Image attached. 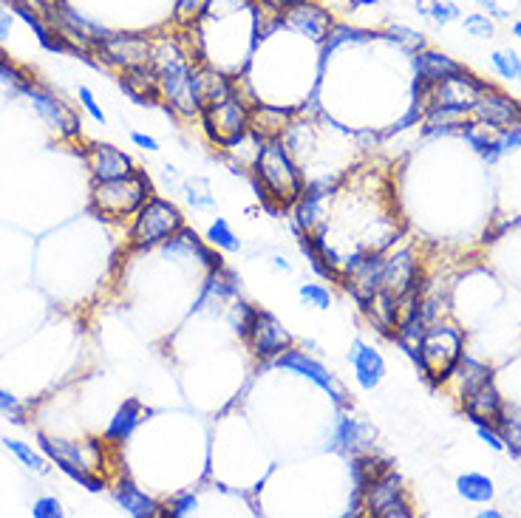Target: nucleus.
Returning a JSON list of instances; mask_svg holds the SVG:
<instances>
[{"label":"nucleus","instance_id":"nucleus-29","mask_svg":"<svg viewBox=\"0 0 521 518\" xmlns=\"http://www.w3.org/2000/svg\"><path fill=\"white\" fill-rule=\"evenodd\" d=\"M114 499L117 504L134 518H159L162 516V504L156 502L153 496H148L142 487H136L131 479H122L117 487H114Z\"/></svg>","mask_w":521,"mask_h":518},{"label":"nucleus","instance_id":"nucleus-26","mask_svg":"<svg viewBox=\"0 0 521 518\" xmlns=\"http://www.w3.org/2000/svg\"><path fill=\"white\" fill-rule=\"evenodd\" d=\"M148 414H151V411H148L139 400H134V397L125 400L117 408L114 419L108 422V428H105V442H111V445H122V442H128V439L134 436L136 428L145 422Z\"/></svg>","mask_w":521,"mask_h":518},{"label":"nucleus","instance_id":"nucleus-22","mask_svg":"<svg viewBox=\"0 0 521 518\" xmlns=\"http://www.w3.org/2000/svg\"><path fill=\"white\" fill-rule=\"evenodd\" d=\"M459 402H462L465 417L471 419L473 425H496V419L505 411V400L493 380L473 388L471 394H465Z\"/></svg>","mask_w":521,"mask_h":518},{"label":"nucleus","instance_id":"nucleus-34","mask_svg":"<svg viewBox=\"0 0 521 518\" xmlns=\"http://www.w3.org/2000/svg\"><path fill=\"white\" fill-rule=\"evenodd\" d=\"M417 12L428 20H434L437 26H448L454 20H462V9L454 0H414Z\"/></svg>","mask_w":521,"mask_h":518},{"label":"nucleus","instance_id":"nucleus-30","mask_svg":"<svg viewBox=\"0 0 521 518\" xmlns=\"http://www.w3.org/2000/svg\"><path fill=\"white\" fill-rule=\"evenodd\" d=\"M488 380H493V368L479 363V360H473L468 354H462V360H459L454 368V377H451V383H456V397H459V400H462L465 394H471L473 388L488 383Z\"/></svg>","mask_w":521,"mask_h":518},{"label":"nucleus","instance_id":"nucleus-21","mask_svg":"<svg viewBox=\"0 0 521 518\" xmlns=\"http://www.w3.org/2000/svg\"><path fill=\"white\" fill-rule=\"evenodd\" d=\"M349 363H352L357 385L366 388V391H374L377 385L386 380V357L366 340H354L352 349H349Z\"/></svg>","mask_w":521,"mask_h":518},{"label":"nucleus","instance_id":"nucleus-33","mask_svg":"<svg viewBox=\"0 0 521 518\" xmlns=\"http://www.w3.org/2000/svg\"><path fill=\"white\" fill-rule=\"evenodd\" d=\"M380 37L388 40V43H394L397 49L408 51V54H417V51L428 49L425 34L417 32V29H411V26H405V23H394V26H388L386 32L380 34Z\"/></svg>","mask_w":521,"mask_h":518},{"label":"nucleus","instance_id":"nucleus-56","mask_svg":"<svg viewBox=\"0 0 521 518\" xmlns=\"http://www.w3.org/2000/svg\"><path fill=\"white\" fill-rule=\"evenodd\" d=\"M0 57H6V54H3V49H0Z\"/></svg>","mask_w":521,"mask_h":518},{"label":"nucleus","instance_id":"nucleus-51","mask_svg":"<svg viewBox=\"0 0 521 518\" xmlns=\"http://www.w3.org/2000/svg\"><path fill=\"white\" fill-rule=\"evenodd\" d=\"M12 12H6L3 6H0V40H6V34L12 32Z\"/></svg>","mask_w":521,"mask_h":518},{"label":"nucleus","instance_id":"nucleus-11","mask_svg":"<svg viewBox=\"0 0 521 518\" xmlns=\"http://www.w3.org/2000/svg\"><path fill=\"white\" fill-rule=\"evenodd\" d=\"M247 346L253 351V357L264 360V363H272L275 357H281L286 349H292V332L286 329L281 320L275 318L272 312H264L258 309L255 312L253 326H250V335L244 337Z\"/></svg>","mask_w":521,"mask_h":518},{"label":"nucleus","instance_id":"nucleus-10","mask_svg":"<svg viewBox=\"0 0 521 518\" xmlns=\"http://www.w3.org/2000/svg\"><path fill=\"white\" fill-rule=\"evenodd\" d=\"M278 368H286V371H292V374H301L306 380H312V383L318 385L320 391H326L332 400L340 405V408H346L349 405V391L343 388V383L337 380L335 374L329 371V368L318 363L315 357H309L306 351L301 349H286L281 357H275L272 360Z\"/></svg>","mask_w":521,"mask_h":518},{"label":"nucleus","instance_id":"nucleus-49","mask_svg":"<svg viewBox=\"0 0 521 518\" xmlns=\"http://www.w3.org/2000/svg\"><path fill=\"white\" fill-rule=\"evenodd\" d=\"M476 3H479V6H482V12L493 17V20H505V17H510V12H507L499 0H476Z\"/></svg>","mask_w":521,"mask_h":518},{"label":"nucleus","instance_id":"nucleus-9","mask_svg":"<svg viewBox=\"0 0 521 518\" xmlns=\"http://www.w3.org/2000/svg\"><path fill=\"white\" fill-rule=\"evenodd\" d=\"M281 23H284L286 32L301 34L309 43L323 46L332 26H335V17L326 6H320L318 0H303L295 6H286L281 12Z\"/></svg>","mask_w":521,"mask_h":518},{"label":"nucleus","instance_id":"nucleus-3","mask_svg":"<svg viewBox=\"0 0 521 518\" xmlns=\"http://www.w3.org/2000/svg\"><path fill=\"white\" fill-rule=\"evenodd\" d=\"M37 439H40L43 453L66 476H71L74 482H80L91 493L105 490V479L100 476V468L105 465V445H102V439L71 442V439H54V436L46 434H37Z\"/></svg>","mask_w":521,"mask_h":518},{"label":"nucleus","instance_id":"nucleus-7","mask_svg":"<svg viewBox=\"0 0 521 518\" xmlns=\"http://www.w3.org/2000/svg\"><path fill=\"white\" fill-rule=\"evenodd\" d=\"M185 227V213L179 204L162 196H151L139 207L131 224V250H153L170 241L173 235Z\"/></svg>","mask_w":521,"mask_h":518},{"label":"nucleus","instance_id":"nucleus-32","mask_svg":"<svg viewBox=\"0 0 521 518\" xmlns=\"http://www.w3.org/2000/svg\"><path fill=\"white\" fill-rule=\"evenodd\" d=\"M496 428L502 434L505 451H510L516 459H521V408L505 405L502 417L496 419Z\"/></svg>","mask_w":521,"mask_h":518},{"label":"nucleus","instance_id":"nucleus-36","mask_svg":"<svg viewBox=\"0 0 521 518\" xmlns=\"http://www.w3.org/2000/svg\"><path fill=\"white\" fill-rule=\"evenodd\" d=\"M204 241L210 244V247H216L221 252H238L241 250V238L236 235V230L230 227V221L227 218H216L210 227H207V235H204Z\"/></svg>","mask_w":521,"mask_h":518},{"label":"nucleus","instance_id":"nucleus-23","mask_svg":"<svg viewBox=\"0 0 521 518\" xmlns=\"http://www.w3.org/2000/svg\"><path fill=\"white\" fill-rule=\"evenodd\" d=\"M88 168L94 173V182H108V179H119V176H128L134 173L136 165L134 159L125 151H119L114 145H105V142H97L88 148Z\"/></svg>","mask_w":521,"mask_h":518},{"label":"nucleus","instance_id":"nucleus-52","mask_svg":"<svg viewBox=\"0 0 521 518\" xmlns=\"http://www.w3.org/2000/svg\"><path fill=\"white\" fill-rule=\"evenodd\" d=\"M272 267L281 269V272H292V264H289L286 258H281V255H278V258H272Z\"/></svg>","mask_w":521,"mask_h":518},{"label":"nucleus","instance_id":"nucleus-55","mask_svg":"<svg viewBox=\"0 0 521 518\" xmlns=\"http://www.w3.org/2000/svg\"><path fill=\"white\" fill-rule=\"evenodd\" d=\"M513 37H516V40H521V20H516V23H513Z\"/></svg>","mask_w":521,"mask_h":518},{"label":"nucleus","instance_id":"nucleus-16","mask_svg":"<svg viewBox=\"0 0 521 518\" xmlns=\"http://www.w3.org/2000/svg\"><path fill=\"white\" fill-rule=\"evenodd\" d=\"M383 258H386L383 252H366L360 258V264H354L352 269L343 272L340 286L352 295L357 306H366L380 292V286H383Z\"/></svg>","mask_w":521,"mask_h":518},{"label":"nucleus","instance_id":"nucleus-2","mask_svg":"<svg viewBox=\"0 0 521 518\" xmlns=\"http://www.w3.org/2000/svg\"><path fill=\"white\" fill-rule=\"evenodd\" d=\"M151 66L156 68L159 77V91L162 102L168 105L176 117L193 119L199 117V108L193 100V57L190 51L182 49V43L176 37H165L159 43H153Z\"/></svg>","mask_w":521,"mask_h":518},{"label":"nucleus","instance_id":"nucleus-12","mask_svg":"<svg viewBox=\"0 0 521 518\" xmlns=\"http://www.w3.org/2000/svg\"><path fill=\"white\" fill-rule=\"evenodd\" d=\"M97 54H102L105 63L122 68L134 66H148L153 54V40L145 34H125V32H111L102 43H97Z\"/></svg>","mask_w":521,"mask_h":518},{"label":"nucleus","instance_id":"nucleus-13","mask_svg":"<svg viewBox=\"0 0 521 518\" xmlns=\"http://www.w3.org/2000/svg\"><path fill=\"white\" fill-rule=\"evenodd\" d=\"M23 94H29V100H32L34 111L40 114V117L46 119V125H49L51 131H57V134L63 136V139H77V136L83 134V122L80 117L68 108L66 102L60 100V97H54L51 91L46 88H37V85H23L20 88Z\"/></svg>","mask_w":521,"mask_h":518},{"label":"nucleus","instance_id":"nucleus-15","mask_svg":"<svg viewBox=\"0 0 521 518\" xmlns=\"http://www.w3.org/2000/svg\"><path fill=\"white\" fill-rule=\"evenodd\" d=\"M236 88V80L221 68L210 66V63H196L193 68V100H196L199 114L230 100L236 94Z\"/></svg>","mask_w":521,"mask_h":518},{"label":"nucleus","instance_id":"nucleus-8","mask_svg":"<svg viewBox=\"0 0 521 518\" xmlns=\"http://www.w3.org/2000/svg\"><path fill=\"white\" fill-rule=\"evenodd\" d=\"M363 513L371 518H411L414 507L408 499V487L403 476L394 468H388L380 479H374L363 493H360Z\"/></svg>","mask_w":521,"mask_h":518},{"label":"nucleus","instance_id":"nucleus-20","mask_svg":"<svg viewBox=\"0 0 521 518\" xmlns=\"http://www.w3.org/2000/svg\"><path fill=\"white\" fill-rule=\"evenodd\" d=\"M295 119L292 108L284 105H275V102H253V111H250V136L258 142H267V139H284L289 122Z\"/></svg>","mask_w":521,"mask_h":518},{"label":"nucleus","instance_id":"nucleus-27","mask_svg":"<svg viewBox=\"0 0 521 518\" xmlns=\"http://www.w3.org/2000/svg\"><path fill=\"white\" fill-rule=\"evenodd\" d=\"M459 136L471 145L473 151L479 153L488 165H496L502 159V148H499V131L490 128L479 119H465L462 128H459Z\"/></svg>","mask_w":521,"mask_h":518},{"label":"nucleus","instance_id":"nucleus-31","mask_svg":"<svg viewBox=\"0 0 521 518\" xmlns=\"http://www.w3.org/2000/svg\"><path fill=\"white\" fill-rule=\"evenodd\" d=\"M456 493L465 499V502L471 504H488L493 502V496H496V485H493V479L485 476V473H462L459 479H456Z\"/></svg>","mask_w":521,"mask_h":518},{"label":"nucleus","instance_id":"nucleus-43","mask_svg":"<svg viewBox=\"0 0 521 518\" xmlns=\"http://www.w3.org/2000/svg\"><path fill=\"white\" fill-rule=\"evenodd\" d=\"M298 295H301V301L306 303V306H312V309H320V312L332 309V303H335V295H332V289H329V286H323V284H301Z\"/></svg>","mask_w":521,"mask_h":518},{"label":"nucleus","instance_id":"nucleus-1","mask_svg":"<svg viewBox=\"0 0 521 518\" xmlns=\"http://www.w3.org/2000/svg\"><path fill=\"white\" fill-rule=\"evenodd\" d=\"M253 179L258 199L272 216L292 210L306 187L301 165L289 153L284 139H267L255 145Z\"/></svg>","mask_w":521,"mask_h":518},{"label":"nucleus","instance_id":"nucleus-47","mask_svg":"<svg viewBox=\"0 0 521 518\" xmlns=\"http://www.w3.org/2000/svg\"><path fill=\"white\" fill-rule=\"evenodd\" d=\"M499 148H502V156L505 153H513L521 148V122L519 125H510V128H502L499 131Z\"/></svg>","mask_w":521,"mask_h":518},{"label":"nucleus","instance_id":"nucleus-42","mask_svg":"<svg viewBox=\"0 0 521 518\" xmlns=\"http://www.w3.org/2000/svg\"><path fill=\"white\" fill-rule=\"evenodd\" d=\"M3 445L15 453L17 459H20V462H23V465H26L29 470H34V473H49V462H46L40 453H34V448H29L26 442H17V439H3Z\"/></svg>","mask_w":521,"mask_h":518},{"label":"nucleus","instance_id":"nucleus-19","mask_svg":"<svg viewBox=\"0 0 521 518\" xmlns=\"http://www.w3.org/2000/svg\"><path fill=\"white\" fill-rule=\"evenodd\" d=\"M374 439H377V431L371 428L369 422L357 419L349 411H340L329 445H332V451L343 453V456H354V453L371 451Z\"/></svg>","mask_w":521,"mask_h":518},{"label":"nucleus","instance_id":"nucleus-25","mask_svg":"<svg viewBox=\"0 0 521 518\" xmlns=\"http://www.w3.org/2000/svg\"><path fill=\"white\" fill-rule=\"evenodd\" d=\"M388 468H391V462H388L386 456H380L377 451L354 453L352 456L354 510L349 513V516H360V510H363V504H360V493H363V490H366L374 479H380Z\"/></svg>","mask_w":521,"mask_h":518},{"label":"nucleus","instance_id":"nucleus-24","mask_svg":"<svg viewBox=\"0 0 521 518\" xmlns=\"http://www.w3.org/2000/svg\"><path fill=\"white\" fill-rule=\"evenodd\" d=\"M119 88L125 91V97L136 105H159L162 102V91H159V77H156V68L148 66H134L122 68L119 74Z\"/></svg>","mask_w":521,"mask_h":518},{"label":"nucleus","instance_id":"nucleus-48","mask_svg":"<svg viewBox=\"0 0 521 518\" xmlns=\"http://www.w3.org/2000/svg\"><path fill=\"white\" fill-rule=\"evenodd\" d=\"M476 434H479V439L488 445L490 451H496V453L505 451V442H502V434H499V428H496V425H476Z\"/></svg>","mask_w":521,"mask_h":518},{"label":"nucleus","instance_id":"nucleus-28","mask_svg":"<svg viewBox=\"0 0 521 518\" xmlns=\"http://www.w3.org/2000/svg\"><path fill=\"white\" fill-rule=\"evenodd\" d=\"M360 312L366 315V320H369L380 335L394 340L397 323H400V301L397 298H391L386 292H377L366 306H360Z\"/></svg>","mask_w":521,"mask_h":518},{"label":"nucleus","instance_id":"nucleus-41","mask_svg":"<svg viewBox=\"0 0 521 518\" xmlns=\"http://www.w3.org/2000/svg\"><path fill=\"white\" fill-rule=\"evenodd\" d=\"M462 29L476 40H490V37H496V20L485 12H471L462 17Z\"/></svg>","mask_w":521,"mask_h":518},{"label":"nucleus","instance_id":"nucleus-39","mask_svg":"<svg viewBox=\"0 0 521 518\" xmlns=\"http://www.w3.org/2000/svg\"><path fill=\"white\" fill-rule=\"evenodd\" d=\"M185 190V199L196 207V210H207L216 204V193H213V184L207 182L204 176H193V179H185L182 184Z\"/></svg>","mask_w":521,"mask_h":518},{"label":"nucleus","instance_id":"nucleus-50","mask_svg":"<svg viewBox=\"0 0 521 518\" xmlns=\"http://www.w3.org/2000/svg\"><path fill=\"white\" fill-rule=\"evenodd\" d=\"M131 142H134L136 148H142V151H151V153L159 151V142H156L153 136L139 134V131H134V134H131Z\"/></svg>","mask_w":521,"mask_h":518},{"label":"nucleus","instance_id":"nucleus-14","mask_svg":"<svg viewBox=\"0 0 521 518\" xmlns=\"http://www.w3.org/2000/svg\"><path fill=\"white\" fill-rule=\"evenodd\" d=\"M425 286V278H422L420 261L414 258L411 250H397L383 258V286L380 292H386L391 298H403L411 289H420Z\"/></svg>","mask_w":521,"mask_h":518},{"label":"nucleus","instance_id":"nucleus-45","mask_svg":"<svg viewBox=\"0 0 521 518\" xmlns=\"http://www.w3.org/2000/svg\"><path fill=\"white\" fill-rule=\"evenodd\" d=\"M32 516L34 518H63V504L57 502L54 496H43V499H37V502H34Z\"/></svg>","mask_w":521,"mask_h":518},{"label":"nucleus","instance_id":"nucleus-35","mask_svg":"<svg viewBox=\"0 0 521 518\" xmlns=\"http://www.w3.org/2000/svg\"><path fill=\"white\" fill-rule=\"evenodd\" d=\"M255 309L253 303H247L244 298H233V301L227 303V309H224V318H227V323H230V329L236 332L241 340L250 335V326H253L255 320Z\"/></svg>","mask_w":521,"mask_h":518},{"label":"nucleus","instance_id":"nucleus-44","mask_svg":"<svg viewBox=\"0 0 521 518\" xmlns=\"http://www.w3.org/2000/svg\"><path fill=\"white\" fill-rule=\"evenodd\" d=\"M0 414H6V417H12V422L23 425L26 422V405L17 397H12L9 391H0Z\"/></svg>","mask_w":521,"mask_h":518},{"label":"nucleus","instance_id":"nucleus-37","mask_svg":"<svg viewBox=\"0 0 521 518\" xmlns=\"http://www.w3.org/2000/svg\"><path fill=\"white\" fill-rule=\"evenodd\" d=\"M210 0H176L173 6V23L182 29H196L207 15Z\"/></svg>","mask_w":521,"mask_h":518},{"label":"nucleus","instance_id":"nucleus-40","mask_svg":"<svg viewBox=\"0 0 521 518\" xmlns=\"http://www.w3.org/2000/svg\"><path fill=\"white\" fill-rule=\"evenodd\" d=\"M199 510V496L193 490H179L173 493L168 502L162 504V516L168 518H187Z\"/></svg>","mask_w":521,"mask_h":518},{"label":"nucleus","instance_id":"nucleus-46","mask_svg":"<svg viewBox=\"0 0 521 518\" xmlns=\"http://www.w3.org/2000/svg\"><path fill=\"white\" fill-rule=\"evenodd\" d=\"M80 102H83V108L88 111V117L94 119V122H100V125H105V111L100 108V102H97L94 91H91L88 85H80Z\"/></svg>","mask_w":521,"mask_h":518},{"label":"nucleus","instance_id":"nucleus-54","mask_svg":"<svg viewBox=\"0 0 521 518\" xmlns=\"http://www.w3.org/2000/svg\"><path fill=\"white\" fill-rule=\"evenodd\" d=\"M479 518H502V513H499V510H482Z\"/></svg>","mask_w":521,"mask_h":518},{"label":"nucleus","instance_id":"nucleus-17","mask_svg":"<svg viewBox=\"0 0 521 518\" xmlns=\"http://www.w3.org/2000/svg\"><path fill=\"white\" fill-rule=\"evenodd\" d=\"M471 117L485 122L490 128H496V131H502V128H510V125H519L521 122V102L502 94L499 88L488 85L473 102Z\"/></svg>","mask_w":521,"mask_h":518},{"label":"nucleus","instance_id":"nucleus-38","mask_svg":"<svg viewBox=\"0 0 521 518\" xmlns=\"http://www.w3.org/2000/svg\"><path fill=\"white\" fill-rule=\"evenodd\" d=\"M490 66H493V71H496L502 80L521 83V57L516 54V51L510 49L490 51Z\"/></svg>","mask_w":521,"mask_h":518},{"label":"nucleus","instance_id":"nucleus-4","mask_svg":"<svg viewBox=\"0 0 521 518\" xmlns=\"http://www.w3.org/2000/svg\"><path fill=\"white\" fill-rule=\"evenodd\" d=\"M462 354H465L462 329H456L454 323L437 320V323H431L425 329L420 343V357H417L414 366L422 371L425 383L431 385V388H439V385L451 383L454 368L462 360Z\"/></svg>","mask_w":521,"mask_h":518},{"label":"nucleus","instance_id":"nucleus-18","mask_svg":"<svg viewBox=\"0 0 521 518\" xmlns=\"http://www.w3.org/2000/svg\"><path fill=\"white\" fill-rule=\"evenodd\" d=\"M238 289H241V278H238L236 272L227 267V264L219 269H210V272H207V281H204L202 295H199V301L193 306V312L224 315L227 303L236 298Z\"/></svg>","mask_w":521,"mask_h":518},{"label":"nucleus","instance_id":"nucleus-6","mask_svg":"<svg viewBox=\"0 0 521 518\" xmlns=\"http://www.w3.org/2000/svg\"><path fill=\"white\" fill-rule=\"evenodd\" d=\"M253 102L241 85L236 88V94L227 102H221L210 111H202L199 119H202V128L207 139L221 148V151H233L241 142L250 139V111H253Z\"/></svg>","mask_w":521,"mask_h":518},{"label":"nucleus","instance_id":"nucleus-53","mask_svg":"<svg viewBox=\"0 0 521 518\" xmlns=\"http://www.w3.org/2000/svg\"><path fill=\"white\" fill-rule=\"evenodd\" d=\"M269 3H275V6H278V9L284 12L286 6H295V3H303V0H269Z\"/></svg>","mask_w":521,"mask_h":518},{"label":"nucleus","instance_id":"nucleus-5","mask_svg":"<svg viewBox=\"0 0 521 518\" xmlns=\"http://www.w3.org/2000/svg\"><path fill=\"white\" fill-rule=\"evenodd\" d=\"M153 196V182L145 170H134L128 176L108 179V182H94L91 187V207L102 218H131L139 213V207Z\"/></svg>","mask_w":521,"mask_h":518}]
</instances>
